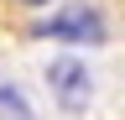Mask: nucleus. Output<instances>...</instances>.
Listing matches in <instances>:
<instances>
[{
  "mask_svg": "<svg viewBox=\"0 0 125 120\" xmlns=\"http://www.w3.org/2000/svg\"><path fill=\"white\" fill-rule=\"evenodd\" d=\"M31 37H47V42H62V47H104L109 26H104V11L89 5V0H68L57 5L52 16H42L31 26Z\"/></svg>",
  "mask_w": 125,
  "mask_h": 120,
  "instance_id": "nucleus-1",
  "label": "nucleus"
},
{
  "mask_svg": "<svg viewBox=\"0 0 125 120\" xmlns=\"http://www.w3.org/2000/svg\"><path fill=\"white\" fill-rule=\"evenodd\" d=\"M47 89H52V104L57 110H68V115H83L89 104H94V73L83 57H52L47 63Z\"/></svg>",
  "mask_w": 125,
  "mask_h": 120,
  "instance_id": "nucleus-2",
  "label": "nucleus"
},
{
  "mask_svg": "<svg viewBox=\"0 0 125 120\" xmlns=\"http://www.w3.org/2000/svg\"><path fill=\"white\" fill-rule=\"evenodd\" d=\"M0 120H37V110L26 104V94L16 84H0Z\"/></svg>",
  "mask_w": 125,
  "mask_h": 120,
  "instance_id": "nucleus-3",
  "label": "nucleus"
},
{
  "mask_svg": "<svg viewBox=\"0 0 125 120\" xmlns=\"http://www.w3.org/2000/svg\"><path fill=\"white\" fill-rule=\"evenodd\" d=\"M16 5H26V11H42V5H52V0H16Z\"/></svg>",
  "mask_w": 125,
  "mask_h": 120,
  "instance_id": "nucleus-4",
  "label": "nucleus"
}]
</instances>
